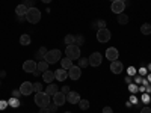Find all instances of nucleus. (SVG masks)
Segmentation results:
<instances>
[{"label":"nucleus","instance_id":"obj_1","mask_svg":"<svg viewBox=\"0 0 151 113\" xmlns=\"http://www.w3.org/2000/svg\"><path fill=\"white\" fill-rule=\"evenodd\" d=\"M35 104L38 106V107H47L48 104H50V95L48 94H45V92H36L35 94Z\"/></svg>","mask_w":151,"mask_h":113},{"label":"nucleus","instance_id":"obj_2","mask_svg":"<svg viewBox=\"0 0 151 113\" xmlns=\"http://www.w3.org/2000/svg\"><path fill=\"white\" fill-rule=\"evenodd\" d=\"M26 20H27L30 24L40 23V20H41V12H40V9H36L35 6H33V8H29V9H27V14H26Z\"/></svg>","mask_w":151,"mask_h":113},{"label":"nucleus","instance_id":"obj_3","mask_svg":"<svg viewBox=\"0 0 151 113\" xmlns=\"http://www.w3.org/2000/svg\"><path fill=\"white\" fill-rule=\"evenodd\" d=\"M65 54H67V57H70L71 60H77V59H80V47L79 45H76V44H70V45H67V48H65Z\"/></svg>","mask_w":151,"mask_h":113},{"label":"nucleus","instance_id":"obj_4","mask_svg":"<svg viewBox=\"0 0 151 113\" xmlns=\"http://www.w3.org/2000/svg\"><path fill=\"white\" fill-rule=\"evenodd\" d=\"M60 50H50V51H47V54L44 56V60L47 62V64L50 65V64H56V62H59L60 60Z\"/></svg>","mask_w":151,"mask_h":113},{"label":"nucleus","instance_id":"obj_5","mask_svg":"<svg viewBox=\"0 0 151 113\" xmlns=\"http://www.w3.org/2000/svg\"><path fill=\"white\" fill-rule=\"evenodd\" d=\"M88 62H89V65H91V67H100V65H101V62H103V56H101V53H98V51L92 53L89 57H88Z\"/></svg>","mask_w":151,"mask_h":113},{"label":"nucleus","instance_id":"obj_6","mask_svg":"<svg viewBox=\"0 0 151 113\" xmlns=\"http://www.w3.org/2000/svg\"><path fill=\"white\" fill-rule=\"evenodd\" d=\"M110 30L109 29H98L97 30V39L98 42H107L110 41Z\"/></svg>","mask_w":151,"mask_h":113},{"label":"nucleus","instance_id":"obj_7","mask_svg":"<svg viewBox=\"0 0 151 113\" xmlns=\"http://www.w3.org/2000/svg\"><path fill=\"white\" fill-rule=\"evenodd\" d=\"M20 92H21V95H30V94H33V83L23 82L21 86H20Z\"/></svg>","mask_w":151,"mask_h":113},{"label":"nucleus","instance_id":"obj_8","mask_svg":"<svg viewBox=\"0 0 151 113\" xmlns=\"http://www.w3.org/2000/svg\"><path fill=\"white\" fill-rule=\"evenodd\" d=\"M80 75H82V68H79V67H74V65H73V67L68 69V77H70L71 80H79Z\"/></svg>","mask_w":151,"mask_h":113},{"label":"nucleus","instance_id":"obj_9","mask_svg":"<svg viewBox=\"0 0 151 113\" xmlns=\"http://www.w3.org/2000/svg\"><path fill=\"white\" fill-rule=\"evenodd\" d=\"M65 101H67V95H65L64 92H59V91H58V92L53 95V103H55L56 106H64Z\"/></svg>","mask_w":151,"mask_h":113},{"label":"nucleus","instance_id":"obj_10","mask_svg":"<svg viewBox=\"0 0 151 113\" xmlns=\"http://www.w3.org/2000/svg\"><path fill=\"white\" fill-rule=\"evenodd\" d=\"M110 9H112V12H115V14L118 15V14H121V12H124V9H125V3L121 2V0H116V2H113V3H112Z\"/></svg>","mask_w":151,"mask_h":113},{"label":"nucleus","instance_id":"obj_11","mask_svg":"<svg viewBox=\"0 0 151 113\" xmlns=\"http://www.w3.org/2000/svg\"><path fill=\"white\" fill-rule=\"evenodd\" d=\"M80 94H77V92H68L67 94V101L68 103H71V104H79V101H80Z\"/></svg>","mask_w":151,"mask_h":113},{"label":"nucleus","instance_id":"obj_12","mask_svg":"<svg viewBox=\"0 0 151 113\" xmlns=\"http://www.w3.org/2000/svg\"><path fill=\"white\" fill-rule=\"evenodd\" d=\"M118 50L116 48H113V47H110V48H107L106 50V57L110 60V62H113V60H118Z\"/></svg>","mask_w":151,"mask_h":113},{"label":"nucleus","instance_id":"obj_13","mask_svg":"<svg viewBox=\"0 0 151 113\" xmlns=\"http://www.w3.org/2000/svg\"><path fill=\"white\" fill-rule=\"evenodd\" d=\"M67 77H68L67 69L60 68V69H56V71H55V79H56L58 82H65V79H67Z\"/></svg>","mask_w":151,"mask_h":113},{"label":"nucleus","instance_id":"obj_14","mask_svg":"<svg viewBox=\"0 0 151 113\" xmlns=\"http://www.w3.org/2000/svg\"><path fill=\"white\" fill-rule=\"evenodd\" d=\"M110 71H112L113 74H121V72H122V64H121L119 60L110 62Z\"/></svg>","mask_w":151,"mask_h":113},{"label":"nucleus","instance_id":"obj_15","mask_svg":"<svg viewBox=\"0 0 151 113\" xmlns=\"http://www.w3.org/2000/svg\"><path fill=\"white\" fill-rule=\"evenodd\" d=\"M23 69L26 71V72H32L33 74V71L36 69V62L35 60H26L23 64Z\"/></svg>","mask_w":151,"mask_h":113},{"label":"nucleus","instance_id":"obj_16","mask_svg":"<svg viewBox=\"0 0 151 113\" xmlns=\"http://www.w3.org/2000/svg\"><path fill=\"white\" fill-rule=\"evenodd\" d=\"M27 6L24 5V3H20L17 8H15V14L18 15V17H26V14H27Z\"/></svg>","mask_w":151,"mask_h":113},{"label":"nucleus","instance_id":"obj_17","mask_svg":"<svg viewBox=\"0 0 151 113\" xmlns=\"http://www.w3.org/2000/svg\"><path fill=\"white\" fill-rule=\"evenodd\" d=\"M42 80H44L45 83L50 84V83L55 80V72H53V71H50V69L44 71V72H42Z\"/></svg>","mask_w":151,"mask_h":113},{"label":"nucleus","instance_id":"obj_18","mask_svg":"<svg viewBox=\"0 0 151 113\" xmlns=\"http://www.w3.org/2000/svg\"><path fill=\"white\" fill-rule=\"evenodd\" d=\"M73 67V60L70 57H64V59H60V68H64V69H70Z\"/></svg>","mask_w":151,"mask_h":113},{"label":"nucleus","instance_id":"obj_19","mask_svg":"<svg viewBox=\"0 0 151 113\" xmlns=\"http://www.w3.org/2000/svg\"><path fill=\"white\" fill-rule=\"evenodd\" d=\"M56 92H58V84H55V83H50V84L47 86V89H45V94H48L50 97H53Z\"/></svg>","mask_w":151,"mask_h":113},{"label":"nucleus","instance_id":"obj_20","mask_svg":"<svg viewBox=\"0 0 151 113\" xmlns=\"http://www.w3.org/2000/svg\"><path fill=\"white\" fill-rule=\"evenodd\" d=\"M36 69H40L41 72H44V71L48 69V64H47L45 60H40V62L36 64Z\"/></svg>","mask_w":151,"mask_h":113},{"label":"nucleus","instance_id":"obj_21","mask_svg":"<svg viewBox=\"0 0 151 113\" xmlns=\"http://www.w3.org/2000/svg\"><path fill=\"white\" fill-rule=\"evenodd\" d=\"M20 44H21V45H29V44H30V36H29L27 33L21 35V36H20Z\"/></svg>","mask_w":151,"mask_h":113},{"label":"nucleus","instance_id":"obj_22","mask_svg":"<svg viewBox=\"0 0 151 113\" xmlns=\"http://www.w3.org/2000/svg\"><path fill=\"white\" fill-rule=\"evenodd\" d=\"M118 23H119V24H127V23H129V15H125L124 12L118 14Z\"/></svg>","mask_w":151,"mask_h":113},{"label":"nucleus","instance_id":"obj_23","mask_svg":"<svg viewBox=\"0 0 151 113\" xmlns=\"http://www.w3.org/2000/svg\"><path fill=\"white\" fill-rule=\"evenodd\" d=\"M141 32H142L144 35H148V33H151V24H148V23L142 24V26H141Z\"/></svg>","mask_w":151,"mask_h":113},{"label":"nucleus","instance_id":"obj_24","mask_svg":"<svg viewBox=\"0 0 151 113\" xmlns=\"http://www.w3.org/2000/svg\"><path fill=\"white\" fill-rule=\"evenodd\" d=\"M79 107L82 110H88V109H89V101H88V99H80V101H79Z\"/></svg>","mask_w":151,"mask_h":113},{"label":"nucleus","instance_id":"obj_25","mask_svg":"<svg viewBox=\"0 0 151 113\" xmlns=\"http://www.w3.org/2000/svg\"><path fill=\"white\" fill-rule=\"evenodd\" d=\"M47 51H48V50H47L45 47H41L40 50H38V53H36V57H40V59H44V56L47 54Z\"/></svg>","mask_w":151,"mask_h":113},{"label":"nucleus","instance_id":"obj_26","mask_svg":"<svg viewBox=\"0 0 151 113\" xmlns=\"http://www.w3.org/2000/svg\"><path fill=\"white\" fill-rule=\"evenodd\" d=\"M64 41H65L67 45H70V44H76V36H74V35H67Z\"/></svg>","mask_w":151,"mask_h":113},{"label":"nucleus","instance_id":"obj_27","mask_svg":"<svg viewBox=\"0 0 151 113\" xmlns=\"http://www.w3.org/2000/svg\"><path fill=\"white\" fill-rule=\"evenodd\" d=\"M8 104H11L12 107H18V106H20V101H18V98H14V97H12L9 101H8Z\"/></svg>","mask_w":151,"mask_h":113},{"label":"nucleus","instance_id":"obj_28","mask_svg":"<svg viewBox=\"0 0 151 113\" xmlns=\"http://www.w3.org/2000/svg\"><path fill=\"white\" fill-rule=\"evenodd\" d=\"M79 60V68H85V67H88V59H83V57H80V59H77Z\"/></svg>","mask_w":151,"mask_h":113},{"label":"nucleus","instance_id":"obj_29","mask_svg":"<svg viewBox=\"0 0 151 113\" xmlns=\"http://www.w3.org/2000/svg\"><path fill=\"white\" fill-rule=\"evenodd\" d=\"M42 91V84L38 82V83H33V92L36 94V92H41Z\"/></svg>","mask_w":151,"mask_h":113},{"label":"nucleus","instance_id":"obj_30","mask_svg":"<svg viewBox=\"0 0 151 113\" xmlns=\"http://www.w3.org/2000/svg\"><path fill=\"white\" fill-rule=\"evenodd\" d=\"M83 42H85V38H83L82 35H77V36H76V45H79V47H80Z\"/></svg>","mask_w":151,"mask_h":113},{"label":"nucleus","instance_id":"obj_31","mask_svg":"<svg viewBox=\"0 0 151 113\" xmlns=\"http://www.w3.org/2000/svg\"><path fill=\"white\" fill-rule=\"evenodd\" d=\"M47 109H48L50 112H52V113H55V112L59 109V106H56V104L53 103V104H48V106H47Z\"/></svg>","mask_w":151,"mask_h":113},{"label":"nucleus","instance_id":"obj_32","mask_svg":"<svg viewBox=\"0 0 151 113\" xmlns=\"http://www.w3.org/2000/svg\"><path fill=\"white\" fill-rule=\"evenodd\" d=\"M97 26H98V29H106V21H103V20L97 21Z\"/></svg>","mask_w":151,"mask_h":113},{"label":"nucleus","instance_id":"obj_33","mask_svg":"<svg viewBox=\"0 0 151 113\" xmlns=\"http://www.w3.org/2000/svg\"><path fill=\"white\" fill-rule=\"evenodd\" d=\"M23 3L26 5L27 8H33V3H35V0H24Z\"/></svg>","mask_w":151,"mask_h":113},{"label":"nucleus","instance_id":"obj_34","mask_svg":"<svg viewBox=\"0 0 151 113\" xmlns=\"http://www.w3.org/2000/svg\"><path fill=\"white\" fill-rule=\"evenodd\" d=\"M20 95H21V92L20 91H12V97H14V98H20Z\"/></svg>","mask_w":151,"mask_h":113},{"label":"nucleus","instance_id":"obj_35","mask_svg":"<svg viewBox=\"0 0 151 113\" xmlns=\"http://www.w3.org/2000/svg\"><path fill=\"white\" fill-rule=\"evenodd\" d=\"M129 91H130V92H136L137 87H136L134 84H129Z\"/></svg>","mask_w":151,"mask_h":113},{"label":"nucleus","instance_id":"obj_36","mask_svg":"<svg viewBox=\"0 0 151 113\" xmlns=\"http://www.w3.org/2000/svg\"><path fill=\"white\" fill-rule=\"evenodd\" d=\"M6 106H8V101H0V110L6 109Z\"/></svg>","mask_w":151,"mask_h":113},{"label":"nucleus","instance_id":"obj_37","mask_svg":"<svg viewBox=\"0 0 151 113\" xmlns=\"http://www.w3.org/2000/svg\"><path fill=\"white\" fill-rule=\"evenodd\" d=\"M40 113H52V112H50L47 107H41V109H40Z\"/></svg>","mask_w":151,"mask_h":113},{"label":"nucleus","instance_id":"obj_38","mask_svg":"<svg viewBox=\"0 0 151 113\" xmlns=\"http://www.w3.org/2000/svg\"><path fill=\"white\" fill-rule=\"evenodd\" d=\"M103 113H113V110H112V107H104Z\"/></svg>","mask_w":151,"mask_h":113},{"label":"nucleus","instance_id":"obj_39","mask_svg":"<svg viewBox=\"0 0 151 113\" xmlns=\"http://www.w3.org/2000/svg\"><path fill=\"white\" fill-rule=\"evenodd\" d=\"M141 113H151V109L147 106V107H144V109L141 110Z\"/></svg>","mask_w":151,"mask_h":113},{"label":"nucleus","instance_id":"obj_40","mask_svg":"<svg viewBox=\"0 0 151 113\" xmlns=\"http://www.w3.org/2000/svg\"><path fill=\"white\" fill-rule=\"evenodd\" d=\"M129 74H130V75H134V74H136V69H134L133 67H130V68H129Z\"/></svg>","mask_w":151,"mask_h":113},{"label":"nucleus","instance_id":"obj_41","mask_svg":"<svg viewBox=\"0 0 151 113\" xmlns=\"http://www.w3.org/2000/svg\"><path fill=\"white\" fill-rule=\"evenodd\" d=\"M62 92H64V94L67 95V94L70 92V87H68V86H64V87H62Z\"/></svg>","mask_w":151,"mask_h":113},{"label":"nucleus","instance_id":"obj_42","mask_svg":"<svg viewBox=\"0 0 151 113\" xmlns=\"http://www.w3.org/2000/svg\"><path fill=\"white\" fill-rule=\"evenodd\" d=\"M139 74H141V75H145V74H147V68H141V69H139Z\"/></svg>","mask_w":151,"mask_h":113},{"label":"nucleus","instance_id":"obj_43","mask_svg":"<svg viewBox=\"0 0 151 113\" xmlns=\"http://www.w3.org/2000/svg\"><path fill=\"white\" fill-rule=\"evenodd\" d=\"M142 99H144V103H150V97H148V95H144Z\"/></svg>","mask_w":151,"mask_h":113},{"label":"nucleus","instance_id":"obj_44","mask_svg":"<svg viewBox=\"0 0 151 113\" xmlns=\"http://www.w3.org/2000/svg\"><path fill=\"white\" fill-rule=\"evenodd\" d=\"M130 101H132V103H137V99H136V97H132Z\"/></svg>","mask_w":151,"mask_h":113},{"label":"nucleus","instance_id":"obj_45","mask_svg":"<svg viewBox=\"0 0 151 113\" xmlns=\"http://www.w3.org/2000/svg\"><path fill=\"white\" fill-rule=\"evenodd\" d=\"M134 82H136V83H141V82H144V80H142L141 77H136V80H134Z\"/></svg>","mask_w":151,"mask_h":113},{"label":"nucleus","instance_id":"obj_46","mask_svg":"<svg viewBox=\"0 0 151 113\" xmlns=\"http://www.w3.org/2000/svg\"><path fill=\"white\" fill-rule=\"evenodd\" d=\"M41 2H42V3H50L52 0H41Z\"/></svg>","mask_w":151,"mask_h":113},{"label":"nucleus","instance_id":"obj_47","mask_svg":"<svg viewBox=\"0 0 151 113\" xmlns=\"http://www.w3.org/2000/svg\"><path fill=\"white\" fill-rule=\"evenodd\" d=\"M148 80H150V83H151V74L148 75Z\"/></svg>","mask_w":151,"mask_h":113},{"label":"nucleus","instance_id":"obj_48","mask_svg":"<svg viewBox=\"0 0 151 113\" xmlns=\"http://www.w3.org/2000/svg\"><path fill=\"white\" fill-rule=\"evenodd\" d=\"M148 69H150V71H151V64H150V65H148Z\"/></svg>","mask_w":151,"mask_h":113},{"label":"nucleus","instance_id":"obj_49","mask_svg":"<svg viewBox=\"0 0 151 113\" xmlns=\"http://www.w3.org/2000/svg\"><path fill=\"white\" fill-rule=\"evenodd\" d=\"M110 2H112V3H113V2H116V0H110Z\"/></svg>","mask_w":151,"mask_h":113},{"label":"nucleus","instance_id":"obj_50","mask_svg":"<svg viewBox=\"0 0 151 113\" xmlns=\"http://www.w3.org/2000/svg\"><path fill=\"white\" fill-rule=\"evenodd\" d=\"M65 113H71V112H65Z\"/></svg>","mask_w":151,"mask_h":113},{"label":"nucleus","instance_id":"obj_51","mask_svg":"<svg viewBox=\"0 0 151 113\" xmlns=\"http://www.w3.org/2000/svg\"><path fill=\"white\" fill-rule=\"evenodd\" d=\"M121 2H125V0H121Z\"/></svg>","mask_w":151,"mask_h":113},{"label":"nucleus","instance_id":"obj_52","mask_svg":"<svg viewBox=\"0 0 151 113\" xmlns=\"http://www.w3.org/2000/svg\"><path fill=\"white\" fill-rule=\"evenodd\" d=\"M150 35H151V33H150Z\"/></svg>","mask_w":151,"mask_h":113}]
</instances>
